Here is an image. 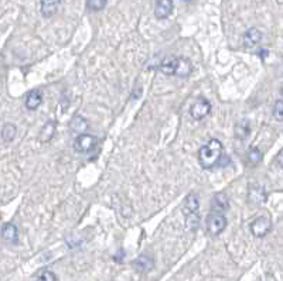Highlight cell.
<instances>
[{
	"label": "cell",
	"mask_w": 283,
	"mask_h": 281,
	"mask_svg": "<svg viewBox=\"0 0 283 281\" xmlns=\"http://www.w3.org/2000/svg\"><path fill=\"white\" fill-rule=\"evenodd\" d=\"M200 208V201L197 194H189L187 198L184 199V204H183V213L186 216L193 215V213H197V211Z\"/></svg>",
	"instance_id": "10"
},
{
	"label": "cell",
	"mask_w": 283,
	"mask_h": 281,
	"mask_svg": "<svg viewBox=\"0 0 283 281\" xmlns=\"http://www.w3.org/2000/svg\"><path fill=\"white\" fill-rule=\"evenodd\" d=\"M228 197L225 195V194H222V192H218V194H215V197L212 198V209L215 211V212H222V211H225V209H228Z\"/></svg>",
	"instance_id": "15"
},
{
	"label": "cell",
	"mask_w": 283,
	"mask_h": 281,
	"mask_svg": "<svg viewBox=\"0 0 283 281\" xmlns=\"http://www.w3.org/2000/svg\"><path fill=\"white\" fill-rule=\"evenodd\" d=\"M210 112H211L210 101H207V99H204V98L197 99L194 104L191 105V107H190V115H191L193 119H196V120H201L202 117H205Z\"/></svg>",
	"instance_id": "5"
},
{
	"label": "cell",
	"mask_w": 283,
	"mask_h": 281,
	"mask_svg": "<svg viewBox=\"0 0 283 281\" xmlns=\"http://www.w3.org/2000/svg\"><path fill=\"white\" fill-rule=\"evenodd\" d=\"M61 4V0H41V14L42 17L50 19L57 13Z\"/></svg>",
	"instance_id": "12"
},
{
	"label": "cell",
	"mask_w": 283,
	"mask_h": 281,
	"mask_svg": "<svg viewBox=\"0 0 283 281\" xmlns=\"http://www.w3.org/2000/svg\"><path fill=\"white\" fill-rule=\"evenodd\" d=\"M281 94L283 95V85H282V88H281Z\"/></svg>",
	"instance_id": "29"
},
{
	"label": "cell",
	"mask_w": 283,
	"mask_h": 281,
	"mask_svg": "<svg viewBox=\"0 0 283 281\" xmlns=\"http://www.w3.org/2000/svg\"><path fill=\"white\" fill-rule=\"evenodd\" d=\"M262 41V33L258 29L252 27L248 32L243 34V47L245 48H255L256 45H259V42Z\"/></svg>",
	"instance_id": "8"
},
{
	"label": "cell",
	"mask_w": 283,
	"mask_h": 281,
	"mask_svg": "<svg viewBox=\"0 0 283 281\" xmlns=\"http://www.w3.org/2000/svg\"><path fill=\"white\" fill-rule=\"evenodd\" d=\"M221 156H222V143L218 139H211L207 144L200 148V166L205 170H210L220 161Z\"/></svg>",
	"instance_id": "1"
},
{
	"label": "cell",
	"mask_w": 283,
	"mask_h": 281,
	"mask_svg": "<svg viewBox=\"0 0 283 281\" xmlns=\"http://www.w3.org/2000/svg\"><path fill=\"white\" fill-rule=\"evenodd\" d=\"M55 129H57V123H55V122H53V120L47 122L45 126L41 129L40 135H39V137H40V141H41V143H47V141H50V140L54 137V135H55Z\"/></svg>",
	"instance_id": "14"
},
{
	"label": "cell",
	"mask_w": 283,
	"mask_h": 281,
	"mask_svg": "<svg viewBox=\"0 0 283 281\" xmlns=\"http://www.w3.org/2000/svg\"><path fill=\"white\" fill-rule=\"evenodd\" d=\"M276 160H278V164H279V167L283 170V150L279 153V154H278V158H276Z\"/></svg>",
	"instance_id": "27"
},
{
	"label": "cell",
	"mask_w": 283,
	"mask_h": 281,
	"mask_svg": "<svg viewBox=\"0 0 283 281\" xmlns=\"http://www.w3.org/2000/svg\"><path fill=\"white\" fill-rule=\"evenodd\" d=\"M272 229V220L269 216H259L251 223V232L255 238H265Z\"/></svg>",
	"instance_id": "3"
},
{
	"label": "cell",
	"mask_w": 283,
	"mask_h": 281,
	"mask_svg": "<svg viewBox=\"0 0 283 281\" xmlns=\"http://www.w3.org/2000/svg\"><path fill=\"white\" fill-rule=\"evenodd\" d=\"M174 4L173 0H158L155 6V16L158 20H164L173 13Z\"/></svg>",
	"instance_id": "6"
},
{
	"label": "cell",
	"mask_w": 283,
	"mask_h": 281,
	"mask_svg": "<svg viewBox=\"0 0 283 281\" xmlns=\"http://www.w3.org/2000/svg\"><path fill=\"white\" fill-rule=\"evenodd\" d=\"M37 281H57V277H55V274H54L53 271L50 270H44L37 277Z\"/></svg>",
	"instance_id": "25"
},
{
	"label": "cell",
	"mask_w": 283,
	"mask_h": 281,
	"mask_svg": "<svg viewBox=\"0 0 283 281\" xmlns=\"http://www.w3.org/2000/svg\"><path fill=\"white\" fill-rule=\"evenodd\" d=\"M262 153H261L259 148H251L249 153H248V161L251 163L252 166H255V164H259L262 161Z\"/></svg>",
	"instance_id": "22"
},
{
	"label": "cell",
	"mask_w": 283,
	"mask_h": 281,
	"mask_svg": "<svg viewBox=\"0 0 283 281\" xmlns=\"http://www.w3.org/2000/svg\"><path fill=\"white\" fill-rule=\"evenodd\" d=\"M248 201L253 207L261 205V204H263L266 201V192H265L262 185L252 184L251 188H249V194H248Z\"/></svg>",
	"instance_id": "7"
},
{
	"label": "cell",
	"mask_w": 283,
	"mask_h": 281,
	"mask_svg": "<svg viewBox=\"0 0 283 281\" xmlns=\"http://www.w3.org/2000/svg\"><path fill=\"white\" fill-rule=\"evenodd\" d=\"M70 127H71V130L77 132V133H82L88 127V122L81 115H75L70 122Z\"/></svg>",
	"instance_id": "17"
},
{
	"label": "cell",
	"mask_w": 283,
	"mask_h": 281,
	"mask_svg": "<svg viewBox=\"0 0 283 281\" xmlns=\"http://www.w3.org/2000/svg\"><path fill=\"white\" fill-rule=\"evenodd\" d=\"M1 238L4 239V242L10 243V245H16L17 239H19V230L17 226L13 223H6L1 229Z\"/></svg>",
	"instance_id": "11"
},
{
	"label": "cell",
	"mask_w": 283,
	"mask_h": 281,
	"mask_svg": "<svg viewBox=\"0 0 283 281\" xmlns=\"http://www.w3.org/2000/svg\"><path fill=\"white\" fill-rule=\"evenodd\" d=\"M205 223H207V230L212 236H218L227 228V219L220 212H211L207 216Z\"/></svg>",
	"instance_id": "2"
},
{
	"label": "cell",
	"mask_w": 283,
	"mask_h": 281,
	"mask_svg": "<svg viewBox=\"0 0 283 281\" xmlns=\"http://www.w3.org/2000/svg\"><path fill=\"white\" fill-rule=\"evenodd\" d=\"M186 222H187V226H189L190 229H196V228L199 226L200 222L199 215H197V213H193V215L186 216Z\"/></svg>",
	"instance_id": "24"
},
{
	"label": "cell",
	"mask_w": 283,
	"mask_h": 281,
	"mask_svg": "<svg viewBox=\"0 0 283 281\" xmlns=\"http://www.w3.org/2000/svg\"><path fill=\"white\" fill-rule=\"evenodd\" d=\"M268 54H269V51H268V50H261V51L258 52V55H259L262 60H265V58H266V55H268Z\"/></svg>",
	"instance_id": "28"
},
{
	"label": "cell",
	"mask_w": 283,
	"mask_h": 281,
	"mask_svg": "<svg viewBox=\"0 0 283 281\" xmlns=\"http://www.w3.org/2000/svg\"><path fill=\"white\" fill-rule=\"evenodd\" d=\"M273 117L279 122L283 120V101H278L273 106Z\"/></svg>",
	"instance_id": "23"
},
{
	"label": "cell",
	"mask_w": 283,
	"mask_h": 281,
	"mask_svg": "<svg viewBox=\"0 0 283 281\" xmlns=\"http://www.w3.org/2000/svg\"><path fill=\"white\" fill-rule=\"evenodd\" d=\"M186 1H190V0H186Z\"/></svg>",
	"instance_id": "30"
},
{
	"label": "cell",
	"mask_w": 283,
	"mask_h": 281,
	"mask_svg": "<svg viewBox=\"0 0 283 281\" xmlns=\"http://www.w3.org/2000/svg\"><path fill=\"white\" fill-rule=\"evenodd\" d=\"M191 63H190L187 58H178V67H177V72L176 75L177 76H181V78H187L190 73H191Z\"/></svg>",
	"instance_id": "18"
},
{
	"label": "cell",
	"mask_w": 283,
	"mask_h": 281,
	"mask_svg": "<svg viewBox=\"0 0 283 281\" xmlns=\"http://www.w3.org/2000/svg\"><path fill=\"white\" fill-rule=\"evenodd\" d=\"M98 143V139L92 135H81L78 136L74 141V148L77 153H89L94 150V147Z\"/></svg>",
	"instance_id": "4"
},
{
	"label": "cell",
	"mask_w": 283,
	"mask_h": 281,
	"mask_svg": "<svg viewBox=\"0 0 283 281\" xmlns=\"http://www.w3.org/2000/svg\"><path fill=\"white\" fill-rule=\"evenodd\" d=\"M16 133H17V129H16V126L11 125V123H7V125L3 126V130H1V137H3V140L4 141H11L14 137H16Z\"/></svg>",
	"instance_id": "20"
},
{
	"label": "cell",
	"mask_w": 283,
	"mask_h": 281,
	"mask_svg": "<svg viewBox=\"0 0 283 281\" xmlns=\"http://www.w3.org/2000/svg\"><path fill=\"white\" fill-rule=\"evenodd\" d=\"M114 259H115V260L118 261V263H121V261L125 259V251H123V250H119V251L116 253L115 256H114Z\"/></svg>",
	"instance_id": "26"
},
{
	"label": "cell",
	"mask_w": 283,
	"mask_h": 281,
	"mask_svg": "<svg viewBox=\"0 0 283 281\" xmlns=\"http://www.w3.org/2000/svg\"><path fill=\"white\" fill-rule=\"evenodd\" d=\"M251 133V126L248 120H241L235 125V137L240 139V140H245Z\"/></svg>",
	"instance_id": "16"
},
{
	"label": "cell",
	"mask_w": 283,
	"mask_h": 281,
	"mask_svg": "<svg viewBox=\"0 0 283 281\" xmlns=\"http://www.w3.org/2000/svg\"><path fill=\"white\" fill-rule=\"evenodd\" d=\"M135 267L137 270L145 273V271H149L152 267H153V260L149 257V256H140L136 261H135Z\"/></svg>",
	"instance_id": "19"
},
{
	"label": "cell",
	"mask_w": 283,
	"mask_h": 281,
	"mask_svg": "<svg viewBox=\"0 0 283 281\" xmlns=\"http://www.w3.org/2000/svg\"><path fill=\"white\" fill-rule=\"evenodd\" d=\"M108 0H86V7L89 11H99L105 9Z\"/></svg>",
	"instance_id": "21"
},
{
	"label": "cell",
	"mask_w": 283,
	"mask_h": 281,
	"mask_svg": "<svg viewBox=\"0 0 283 281\" xmlns=\"http://www.w3.org/2000/svg\"><path fill=\"white\" fill-rule=\"evenodd\" d=\"M42 102V95L40 91H32L26 98V107L29 110H36Z\"/></svg>",
	"instance_id": "13"
},
{
	"label": "cell",
	"mask_w": 283,
	"mask_h": 281,
	"mask_svg": "<svg viewBox=\"0 0 283 281\" xmlns=\"http://www.w3.org/2000/svg\"><path fill=\"white\" fill-rule=\"evenodd\" d=\"M177 67H178V58L174 57V55H168V57H164L162 60V63L159 65L160 71L164 73V75H176L177 72Z\"/></svg>",
	"instance_id": "9"
}]
</instances>
